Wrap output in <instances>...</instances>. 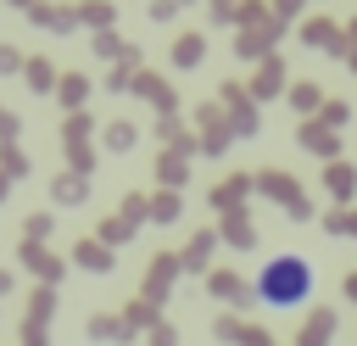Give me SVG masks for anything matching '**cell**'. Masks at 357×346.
<instances>
[{
  "mask_svg": "<svg viewBox=\"0 0 357 346\" xmlns=\"http://www.w3.org/2000/svg\"><path fill=\"white\" fill-rule=\"evenodd\" d=\"M312 290H318V273H312V262H307L301 251L268 257V262L257 268V279H251V296H257L268 313H296V307L312 301Z\"/></svg>",
  "mask_w": 357,
  "mask_h": 346,
  "instance_id": "obj_1",
  "label": "cell"
}]
</instances>
